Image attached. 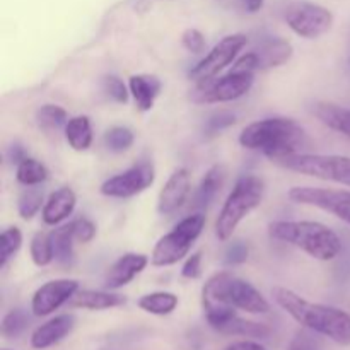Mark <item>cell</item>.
<instances>
[{
  "instance_id": "obj_1",
  "label": "cell",
  "mask_w": 350,
  "mask_h": 350,
  "mask_svg": "<svg viewBox=\"0 0 350 350\" xmlns=\"http://www.w3.org/2000/svg\"><path fill=\"white\" fill-rule=\"evenodd\" d=\"M272 297L289 317L313 334L323 335L342 347L350 345V314L327 304L311 303L287 287H273Z\"/></svg>"
},
{
  "instance_id": "obj_26",
  "label": "cell",
  "mask_w": 350,
  "mask_h": 350,
  "mask_svg": "<svg viewBox=\"0 0 350 350\" xmlns=\"http://www.w3.org/2000/svg\"><path fill=\"white\" fill-rule=\"evenodd\" d=\"M48 170L43 163L33 157H26L17 164L16 178L24 187H38L48 180Z\"/></svg>"
},
{
  "instance_id": "obj_20",
  "label": "cell",
  "mask_w": 350,
  "mask_h": 350,
  "mask_svg": "<svg viewBox=\"0 0 350 350\" xmlns=\"http://www.w3.org/2000/svg\"><path fill=\"white\" fill-rule=\"evenodd\" d=\"M72 308H81L89 311H103L120 308L126 303V297L109 291H77L70 301Z\"/></svg>"
},
{
  "instance_id": "obj_28",
  "label": "cell",
  "mask_w": 350,
  "mask_h": 350,
  "mask_svg": "<svg viewBox=\"0 0 350 350\" xmlns=\"http://www.w3.org/2000/svg\"><path fill=\"white\" fill-rule=\"evenodd\" d=\"M44 202L46 200H44V193L41 188L27 187L26 190L19 195V200H17V212H19L21 219L31 221L38 212L43 211Z\"/></svg>"
},
{
  "instance_id": "obj_38",
  "label": "cell",
  "mask_w": 350,
  "mask_h": 350,
  "mask_svg": "<svg viewBox=\"0 0 350 350\" xmlns=\"http://www.w3.org/2000/svg\"><path fill=\"white\" fill-rule=\"evenodd\" d=\"M287 350H323V347H321V342L310 332H299L294 335Z\"/></svg>"
},
{
  "instance_id": "obj_34",
  "label": "cell",
  "mask_w": 350,
  "mask_h": 350,
  "mask_svg": "<svg viewBox=\"0 0 350 350\" xmlns=\"http://www.w3.org/2000/svg\"><path fill=\"white\" fill-rule=\"evenodd\" d=\"M103 91H105L106 96H108L109 99H113L115 103L125 105V103L129 101L130 89L126 88L125 82L120 77H116V75H106V77L103 79Z\"/></svg>"
},
{
  "instance_id": "obj_31",
  "label": "cell",
  "mask_w": 350,
  "mask_h": 350,
  "mask_svg": "<svg viewBox=\"0 0 350 350\" xmlns=\"http://www.w3.org/2000/svg\"><path fill=\"white\" fill-rule=\"evenodd\" d=\"M23 245V232L19 228H9L0 234V269H5L7 263L14 258Z\"/></svg>"
},
{
  "instance_id": "obj_23",
  "label": "cell",
  "mask_w": 350,
  "mask_h": 350,
  "mask_svg": "<svg viewBox=\"0 0 350 350\" xmlns=\"http://www.w3.org/2000/svg\"><path fill=\"white\" fill-rule=\"evenodd\" d=\"M65 139L68 146L77 152H84L92 144V126L91 120L84 115L74 116L65 125Z\"/></svg>"
},
{
  "instance_id": "obj_13",
  "label": "cell",
  "mask_w": 350,
  "mask_h": 350,
  "mask_svg": "<svg viewBox=\"0 0 350 350\" xmlns=\"http://www.w3.org/2000/svg\"><path fill=\"white\" fill-rule=\"evenodd\" d=\"M79 291V280L55 279L38 287L31 297V313L36 318L50 317L74 297Z\"/></svg>"
},
{
  "instance_id": "obj_27",
  "label": "cell",
  "mask_w": 350,
  "mask_h": 350,
  "mask_svg": "<svg viewBox=\"0 0 350 350\" xmlns=\"http://www.w3.org/2000/svg\"><path fill=\"white\" fill-rule=\"evenodd\" d=\"M224 335H241V337L248 338H263L270 335V328L265 327L263 323H256V321L245 320L238 314L232 318L228 325L221 330Z\"/></svg>"
},
{
  "instance_id": "obj_32",
  "label": "cell",
  "mask_w": 350,
  "mask_h": 350,
  "mask_svg": "<svg viewBox=\"0 0 350 350\" xmlns=\"http://www.w3.org/2000/svg\"><path fill=\"white\" fill-rule=\"evenodd\" d=\"M133 132L126 126H111L105 133V146L116 154L129 150L133 146Z\"/></svg>"
},
{
  "instance_id": "obj_44",
  "label": "cell",
  "mask_w": 350,
  "mask_h": 350,
  "mask_svg": "<svg viewBox=\"0 0 350 350\" xmlns=\"http://www.w3.org/2000/svg\"><path fill=\"white\" fill-rule=\"evenodd\" d=\"M347 60H349V68H350V36H349V44H347Z\"/></svg>"
},
{
  "instance_id": "obj_3",
  "label": "cell",
  "mask_w": 350,
  "mask_h": 350,
  "mask_svg": "<svg viewBox=\"0 0 350 350\" xmlns=\"http://www.w3.org/2000/svg\"><path fill=\"white\" fill-rule=\"evenodd\" d=\"M269 236L275 241L287 243L303 250L311 258L330 262L338 256L342 241L328 226L314 221H275L270 222Z\"/></svg>"
},
{
  "instance_id": "obj_24",
  "label": "cell",
  "mask_w": 350,
  "mask_h": 350,
  "mask_svg": "<svg viewBox=\"0 0 350 350\" xmlns=\"http://www.w3.org/2000/svg\"><path fill=\"white\" fill-rule=\"evenodd\" d=\"M178 304H180V301H178L176 294L157 291V293H150L140 297L137 306L146 313L154 314V317H167L176 310Z\"/></svg>"
},
{
  "instance_id": "obj_11",
  "label": "cell",
  "mask_w": 350,
  "mask_h": 350,
  "mask_svg": "<svg viewBox=\"0 0 350 350\" xmlns=\"http://www.w3.org/2000/svg\"><path fill=\"white\" fill-rule=\"evenodd\" d=\"M248 38L243 33L229 34L222 38L197 65L190 70V79L195 82L207 81V79L215 77L221 70H224L228 65H231L239 55V51L246 46Z\"/></svg>"
},
{
  "instance_id": "obj_30",
  "label": "cell",
  "mask_w": 350,
  "mask_h": 350,
  "mask_svg": "<svg viewBox=\"0 0 350 350\" xmlns=\"http://www.w3.org/2000/svg\"><path fill=\"white\" fill-rule=\"evenodd\" d=\"M68 113L58 105H43L36 111V122L43 130H57L68 123Z\"/></svg>"
},
{
  "instance_id": "obj_21",
  "label": "cell",
  "mask_w": 350,
  "mask_h": 350,
  "mask_svg": "<svg viewBox=\"0 0 350 350\" xmlns=\"http://www.w3.org/2000/svg\"><path fill=\"white\" fill-rule=\"evenodd\" d=\"M313 111L323 125H327L328 129L335 130V132L342 133V135L350 139V108L321 101L314 105Z\"/></svg>"
},
{
  "instance_id": "obj_33",
  "label": "cell",
  "mask_w": 350,
  "mask_h": 350,
  "mask_svg": "<svg viewBox=\"0 0 350 350\" xmlns=\"http://www.w3.org/2000/svg\"><path fill=\"white\" fill-rule=\"evenodd\" d=\"M27 327H29V317H27L26 311L12 310L3 317L0 332L5 338H16L23 335Z\"/></svg>"
},
{
  "instance_id": "obj_36",
  "label": "cell",
  "mask_w": 350,
  "mask_h": 350,
  "mask_svg": "<svg viewBox=\"0 0 350 350\" xmlns=\"http://www.w3.org/2000/svg\"><path fill=\"white\" fill-rule=\"evenodd\" d=\"M236 123V116L229 111H217L207 120L205 123V133L207 135H215V133L222 132V130L229 129Z\"/></svg>"
},
{
  "instance_id": "obj_22",
  "label": "cell",
  "mask_w": 350,
  "mask_h": 350,
  "mask_svg": "<svg viewBox=\"0 0 350 350\" xmlns=\"http://www.w3.org/2000/svg\"><path fill=\"white\" fill-rule=\"evenodd\" d=\"M226 180V167L222 164H215L211 170L205 173V176L202 178L200 185H198L197 191L193 195V205L195 207H207L212 200L215 198V195L219 193L221 187L224 185Z\"/></svg>"
},
{
  "instance_id": "obj_41",
  "label": "cell",
  "mask_w": 350,
  "mask_h": 350,
  "mask_svg": "<svg viewBox=\"0 0 350 350\" xmlns=\"http://www.w3.org/2000/svg\"><path fill=\"white\" fill-rule=\"evenodd\" d=\"M222 350H267L260 342L255 340H238L232 344L226 345Z\"/></svg>"
},
{
  "instance_id": "obj_45",
  "label": "cell",
  "mask_w": 350,
  "mask_h": 350,
  "mask_svg": "<svg viewBox=\"0 0 350 350\" xmlns=\"http://www.w3.org/2000/svg\"><path fill=\"white\" fill-rule=\"evenodd\" d=\"M2 350H10V349H2Z\"/></svg>"
},
{
  "instance_id": "obj_29",
  "label": "cell",
  "mask_w": 350,
  "mask_h": 350,
  "mask_svg": "<svg viewBox=\"0 0 350 350\" xmlns=\"http://www.w3.org/2000/svg\"><path fill=\"white\" fill-rule=\"evenodd\" d=\"M29 253L31 260L36 267H46L50 265L55 260L53 253V245H51L50 234H44V232H36L31 239L29 245Z\"/></svg>"
},
{
  "instance_id": "obj_35",
  "label": "cell",
  "mask_w": 350,
  "mask_h": 350,
  "mask_svg": "<svg viewBox=\"0 0 350 350\" xmlns=\"http://www.w3.org/2000/svg\"><path fill=\"white\" fill-rule=\"evenodd\" d=\"M74 232V238L77 243H89L96 236V224L88 217H79L75 221L68 222Z\"/></svg>"
},
{
  "instance_id": "obj_4",
  "label": "cell",
  "mask_w": 350,
  "mask_h": 350,
  "mask_svg": "<svg viewBox=\"0 0 350 350\" xmlns=\"http://www.w3.org/2000/svg\"><path fill=\"white\" fill-rule=\"evenodd\" d=\"M202 304H226L250 314L270 311L269 301L253 284L229 272L214 273L202 289Z\"/></svg>"
},
{
  "instance_id": "obj_17",
  "label": "cell",
  "mask_w": 350,
  "mask_h": 350,
  "mask_svg": "<svg viewBox=\"0 0 350 350\" xmlns=\"http://www.w3.org/2000/svg\"><path fill=\"white\" fill-rule=\"evenodd\" d=\"M255 57L256 70H270V68L282 67L284 64L293 58L294 48L284 38H267L255 50L252 51Z\"/></svg>"
},
{
  "instance_id": "obj_25",
  "label": "cell",
  "mask_w": 350,
  "mask_h": 350,
  "mask_svg": "<svg viewBox=\"0 0 350 350\" xmlns=\"http://www.w3.org/2000/svg\"><path fill=\"white\" fill-rule=\"evenodd\" d=\"M51 245H53V253H55V262H58L60 265H72L74 262V232H72L70 224L62 226V228L53 229L50 232Z\"/></svg>"
},
{
  "instance_id": "obj_39",
  "label": "cell",
  "mask_w": 350,
  "mask_h": 350,
  "mask_svg": "<svg viewBox=\"0 0 350 350\" xmlns=\"http://www.w3.org/2000/svg\"><path fill=\"white\" fill-rule=\"evenodd\" d=\"M248 245L245 241H234L226 250V263L228 265H241L248 260Z\"/></svg>"
},
{
  "instance_id": "obj_42",
  "label": "cell",
  "mask_w": 350,
  "mask_h": 350,
  "mask_svg": "<svg viewBox=\"0 0 350 350\" xmlns=\"http://www.w3.org/2000/svg\"><path fill=\"white\" fill-rule=\"evenodd\" d=\"M243 5V9L246 10V12L250 14H256L258 10L263 9V3H265V0H239Z\"/></svg>"
},
{
  "instance_id": "obj_19",
  "label": "cell",
  "mask_w": 350,
  "mask_h": 350,
  "mask_svg": "<svg viewBox=\"0 0 350 350\" xmlns=\"http://www.w3.org/2000/svg\"><path fill=\"white\" fill-rule=\"evenodd\" d=\"M129 89L137 108L140 111H150L157 96L161 94L163 82H161L159 77L152 74H137L130 77Z\"/></svg>"
},
{
  "instance_id": "obj_8",
  "label": "cell",
  "mask_w": 350,
  "mask_h": 350,
  "mask_svg": "<svg viewBox=\"0 0 350 350\" xmlns=\"http://www.w3.org/2000/svg\"><path fill=\"white\" fill-rule=\"evenodd\" d=\"M255 81V72L231 68L228 74L215 75L207 81L197 82L191 99L198 105H215V103H229L243 98L252 89Z\"/></svg>"
},
{
  "instance_id": "obj_9",
  "label": "cell",
  "mask_w": 350,
  "mask_h": 350,
  "mask_svg": "<svg viewBox=\"0 0 350 350\" xmlns=\"http://www.w3.org/2000/svg\"><path fill=\"white\" fill-rule=\"evenodd\" d=\"M286 23L297 36L317 40L334 26V14L313 2H294L286 9Z\"/></svg>"
},
{
  "instance_id": "obj_12",
  "label": "cell",
  "mask_w": 350,
  "mask_h": 350,
  "mask_svg": "<svg viewBox=\"0 0 350 350\" xmlns=\"http://www.w3.org/2000/svg\"><path fill=\"white\" fill-rule=\"evenodd\" d=\"M156 180V171L150 163H139L123 173L108 178L99 191L109 198H130L146 191Z\"/></svg>"
},
{
  "instance_id": "obj_43",
  "label": "cell",
  "mask_w": 350,
  "mask_h": 350,
  "mask_svg": "<svg viewBox=\"0 0 350 350\" xmlns=\"http://www.w3.org/2000/svg\"><path fill=\"white\" fill-rule=\"evenodd\" d=\"M7 156H9V161L14 164H19L21 161L26 159V154H24V149L21 146H12L9 149V152H7Z\"/></svg>"
},
{
  "instance_id": "obj_10",
  "label": "cell",
  "mask_w": 350,
  "mask_h": 350,
  "mask_svg": "<svg viewBox=\"0 0 350 350\" xmlns=\"http://www.w3.org/2000/svg\"><path fill=\"white\" fill-rule=\"evenodd\" d=\"M289 198L294 204L310 205L330 212L335 217L350 226V191L335 190V188L317 187H293L289 190Z\"/></svg>"
},
{
  "instance_id": "obj_14",
  "label": "cell",
  "mask_w": 350,
  "mask_h": 350,
  "mask_svg": "<svg viewBox=\"0 0 350 350\" xmlns=\"http://www.w3.org/2000/svg\"><path fill=\"white\" fill-rule=\"evenodd\" d=\"M190 195V171L180 167L174 171L164 187L161 188L157 198V212L161 215H171L180 211Z\"/></svg>"
},
{
  "instance_id": "obj_6",
  "label": "cell",
  "mask_w": 350,
  "mask_h": 350,
  "mask_svg": "<svg viewBox=\"0 0 350 350\" xmlns=\"http://www.w3.org/2000/svg\"><path fill=\"white\" fill-rule=\"evenodd\" d=\"M205 228L204 214H191L174 226L173 231L164 234L156 243L150 255L154 267H171L188 256L191 246L200 238Z\"/></svg>"
},
{
  "instance_id": "obj_5",
  "label": "cell",
  "mask_w": 350,
  "mask_h": 350,
  "mask_svg": "<svg viewBox=\"0 0 350 350\" xmlns=\"http://www.w3.org/2000/svg\"><path fill=\"white\" fill-rule=\"evenodd\" d=\"M263 195H265V181L256 174H243L236 181L234 188L219 212L215 221V236L221 241H228L243 219L248 217L262 205Z\"/></svg>"
},
{
  "instance_id": "obj_2",
  "label": "cell",
  "mask_w": 350,
  "mask_h": 350,
  "mask_svg": "<svg viewBox=\"0 0 350 350\" xmlns=\"http://www.w3.org/2000/svg\"><path fill=\"white\" fill-rule=\"evenodd\" d=\"M239 144L248 150L265 154L275 163L286 156L299 154L308 144V137L296 120L275 116L250 123L239 133Z\"/></svg>"
},
{
  "instance_id": "obj_7",
  "label": "cell",
  "mask_w": 350,
  "mask_h": 350,
  "mask_svg": "<svg viewBox=\"0 0 350 350\" xmlns=\"http://www.w3.org/2000/svg\"><path fill=\"white\" fill-rule=\"evenodd\" d=\"M280 167L294 173L306 174L318 180L350 187V157L337 154H293L275 161Z\"/></svg>"
},
{
  "instance_id": "obj_37",
  "label": "cell",
  "mask_w": 350,
  "mask_h": 350,
  "mask_svg": "<svg viewBox=\"0 0 350 350\" xmlns=\"http://www.w3.org/2000/svg\"><path fill=\"white\" fill-rule=\"evenodd\" d=\"M181 43H183V46L187 48L190 53H195V55H200L207 50V41H205V36L198 29H193V27H190V29H187L183 34H181Z\"/></svg>"
},
{
  "instance_id": "obj_15",
  "label": "cell",
  "mask_w": 350,
  "mask_h": 350,
  "mask_svg": "<svg viewBox=\"0 0 350 350\" xmlns=\"http://www.w3.org/2000/svg\"><path fill=\"white\" fill-rule=\"evenodd\" d=\"M75 327L74 314H58V317L50 318L48 321L41 323L36 330L31 334L29 345L34 350L50 349L53 345L60 344L64 338L72 334Z\"/></svg>"
},
{
  "instance_id": "obj_16",
  "label": "cell",
  "mask_w": 350,
  "mask_h": 350,
  "mask_svg": "<svg viewBox=\"0 0 350 350\" xmlns=\"http://www.w3.org/2000/svg\"><path fill=\"white\" fill-rule=\"evenodd\" d=\"M147 263H149V258L142 253H125V255H122L106 272V289L116 291L120 287L129 286L139 273L144 272Z\"/></svg>"
},
{
  "instance_id": "obj_40",
  "label": "cell",
  "mask_w": 350,
  "mask_h": 350,
  "mask_svg": "<svg viewBox=\"0 0 350 350\" xmlns=\"http://www.w3.org/2000/svg\"><path fill=\"white\" fill-rule=\"evenodd\" d=\"M181 275L185 279H200L202 275V252L193 253V255L188 256L183 263V269H181Z\"/></svg>"
},
{
  "instance_id": "obj_18",
  "label": "cell",
  "mask_w": 350,
  "mask_h": 350,
  "mask_svg": "<svg viewBox=\"0 0 350 350\" xmlns=\"http://www.w3.org/2000/svg\"><path fill=\"white\" fill-rule=\"evenodd\" d=\"M75 205H77V197H75L74 190L68 187L58 188L44 202L43 211H41L43 222L46 226H58L68 215H72Z\"/></svg>"
}]
</instances>
